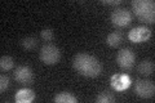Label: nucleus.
Wrapping results in <instances>:
<instances>
[{
    "mask_svg": "<svg viewBox=\"0 0 155 103\" xmlns=\"http://www.w3.org/2000/svg\"><path fill=\"white\" fill-rule=\"evenodd\" d=\"M134 93L141 98H151L155 93V85L154 82L147 80H138L134 85Z\"/></svg>",
    "mask_w": 155,
    "mask_h": 103,
    "instance_id": "obj_6",
    "label": "nucleus"
},
{
    "mask_svg": "<svg viewBox=\"0 0 155 103\" xmlns=\"http://www.w3.org/2000/svg\"><path fill=\"white\" fill-rule=\"evenodd\" d=\"M138 72L142 75H151L154 72V62L149 60H143L138 66Z\"/></svg>",
    "mask_w": 155,
    "mask_h": 103,
    "instance_id": "obj_13",
    "label": "nucleus"
},
{
    "mask_svg": "<svg viewBox=\"0 0 155 103\" xmlns=\"http://www.w3.org/2000/svg\"><path fill=\"white\" fill-rule=\"evenodd\" d=\"M9 86V77L7 75H2L0 76V92L4 93Z\"/></svg>",
    "mask_w": 155,
    "mask_h": 103,
    "instance_id": "obj_18",
    "label": "nucleus"
},
{
    "mask_svg": "<svg viewBox=\"0 0 155 103\" xmlns=\"http://www.w3.org/2000/svg\"><path fill=\"white\" fill-rule=\"evenodd\" d=\"M40 36L43 40L45 41H51L53 37H54V34H53V31L51 30V28H44L41 32H40Z\"/></svg>",
    "mask_w": 155,
    "mask_h": 103,
    "instance_id": "obj_17",
    "label": "nucleus"
},
{
    "mask_svg": "<svg viewBox=\"0 0 155 103\" xmlns=\"http://www.w3.org/2000/svg\"><path fill=\"white\" fill-rule=\"evenodd\" d=\"M132 11L143 23H154L155 21V3L153 0H133Z\"/></svg>",
    "mask_w": 155,
    "mask_h": 103,
    "instance_id": "obj_2",
    "label": "nucleus"
},
{
    "mask_svg": "<svg viewBox=\"0 0 155 103\" xmlns=\"http://www.w3.org/2000/svg\"><path fill=\"white\" fill-rule=\"evenodd\" d=\"M111 23L116 27H125L132 22V14L129 13V11L124 8H116L113 11L110 16Z\"/></svg>",
    "mask_w": 155,
    "mask_h": 103,
    "instance_id": "obj_4",
    "label": "nucleus"
},
{
    "mask_svg": "<svg viewBox=\"0 0 155 103\" xmlns=\"http://www.w3.org/2000/svg\"><path fill=\"white\" fill-rule=\"evenodd\" d=\"M123 41V35L122 32L119 31H115V32H111L107 35L106 37V43H107V45H110L111 48H118L120 44Z\"/></svg>",
    "mask_w": 155,
    "mask_h": 103,
    "instance_id": "obj_11",
    "label": "nucleus"
},
{
    "mask_svg": "<svg viewBox=\"0 0 155 103\" xmlns=\"http://www.w3.org/2000/svg\"><path fill=\"white\" fill-rule=\"evenodd\" d=\"M61 52L56 45L53 44H47L40 49V61L45 65H54L60 61Z\"/></svg>",
    "mask_w": 155,
    "mask_h": 103,
    "instance_id": "obj_3",
    "label": "nucleus"
},
{
    "mask_svg": "<svg viewBox=\"0 0 155 103\" xmlns=\"http://www.w3.org/2000/svg\"><path fill=\"white\" fill-rule=\"evenodd\" d=\"M35 99V93H34L31 89H21L17 92V94L14 95V101L17 103H30Z\"/></svg>",
    "mask_w": 155,
    "mask_h": 103,
    "instance_id": "obj_10",
    "label": "nucleus"
},
{
    "mask_svg": "<svg viewBox=\"0 0 155 103\" xmlns=\"http://www.w3.org/2000/svg\"><path fill=\"white\" fill-rule=\"evenodd\" d=\"M116 62L123 70H130L134 65V54L130 49H122L116 56Z\"/></svg>",
    "mask_w": 155,
    "mask_h": 103,
    "instance_id": "obj_7",
    "label": "nucleus"
},
{
    "mask_svg": "<svg viewBox=\"0 0 155 103\" xmlns=\"http://www.w3.org/2000/svg\"><path fill=\"white\" fill-rule=\"evenodd\" d=\"M13 76L16 81L22 85H31L34 81V73L31 68L27 66H18L16 71L13 72Z\"/></svg>",
    "mask_w": 155,
    "mask_h": 103,
    "instance_id": "obj_5",
    "label": "nucleus"
},
{
    "mask_svg": "<svg viewBox=\"0 0 155 103\" xmlns=\"http://www.w3.org/2000/svg\"><path fill=\"white\" fill-rule=\"evenodd\" d=\"M102 4H107V5H119V4H122V0H109V2H102Z\"/></svg>",
    "mask_w": 155,
    "mask_h": 103,
    "instance_id": "obj_19",
    "label": "nucleus"
},
{
    "mask_svg": "<svg viewBox=\"0 0 155 103\" xmlns=\"http://www.w3.org/2000/svg\"><path fill=\"white\" fill-rule=\"evenodd\" d=\"M74 68L85 77H97L102 72V66L100 61L93 56L85 54V53H79L74 57L72 61Z\"/></svg>",
    "mask_w": 155,
    "mask_h": 103,
    "instance_id": "obj_1",
    "label": "nucleus"
},
{
    "mask_svg": "<svg viewBox=\"0 0 155 103\" xmlns=\"http://www.w3.org/2000/svg\"><path fill=\"white\" fill-rule=\"evenodd\" d=\"M21 45L23 49H26V50H34L38 45V41H36L35 37H31V36L23 37L21 40Z\"/></svg>",
    "mask_w": 155,
    "mask_h": 103,
    "instance_id": "obj_14",
    "label": "nucleus"
},
{
    "mask_svg": "<svg viewBox=\"0 0 155 103\" xmlns=\"http://www.w3.org/2000/svg\"><path fill=\"white\" fill-rule=\"evenodd\" d=\"M76 101H78V98L67 92H62L54 97V102L57 103H75Z\"/></svg>",
    "mask_w": 155,
    "mask_h": 103,
    "instance_id": "obj_12",
    "label": "nucleus"
},
{
    "mask_svg": "<svg viewBox=\"0 0 155 103\" xmlns=\"http://www.w3.org/2000/svg\"><path fill=\"white\" fill-rule=\"evenodd\" d=\"M129 40L132 43H143L149 40L151 37V31L145 26H140V27H134L129 31Z\"/></svg>",
    "mask_w": 155,
    "mask_h": 103,
    "instance_id": "obj_8",
    "label": "nucleus"
},
{
    "mask_svg": "<svg viewBox=\"0 0 155 103\" xmlns=\"http://www.w3.org/2000/svg\"><path fill=\"white\" fill-rule=\"evenodd\" d=\"M0 67H2L3 71H9L12 70V68L14 67V61L12 57L9 56H3L2 58H0Z\"/></svg>",
    "mask_w": 155,
    "mask_h": 103,
    "instance_id": "obj_15",
    "label": "nucleus"
},
{
    "mask_svg": "<svg viewBox=\"0 0 155 103\" xmlns=\"http://www.w3.org/2000/svg\"><path fill=\"white\" fill-rule=\"evenodd\" d=\"M114 101H115V97L107 92H102L96 97V102H98V103H111Z\"/></svg>",
    "mask_w": 155,
    "mask_h": 103,
    "instance_id": "obj_16",
    "label": "nucleus"
},
{
    "mask_svg": "<svg viewBox=\"0 0 155 103\" xmlns=\"http://www.w3.org/2000/svg\"><path fill=\"white\" fill-rule=\"evenodd\" d=\"M130 81H132L130 77L128 75H125V73H116V75L111 76L110 84L113 86V89L118 90V92H123L129 88Z\"/></svg>",
    "mask_w": 155,
    "mask_h": 103,
    "instance_id": "obj_9",
    "label": "nucleus"
}]
</instances>
